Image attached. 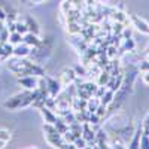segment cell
Returning a JSON list of instances; mask_svg holds the SVG:
<instances>
[{"mask_svg":"<svg viewBox=\"0 0 149 149\" xmlns=\"http://www.w3.org/2000/svg\"><path fill=\"white\" fill-rule=\"evenodd\" d=\"M8 69L12 70L14 73H17L18 76H27V74H34V76H45V72L39 67L33 64L31 61L24 60L22 57L14 58L8 61Z\"/></svg>","mask_w":149,"mask_h":149,"instance_id":"1","label":"cell"},{"mask_svg":"<svg viewBox=\"0 0 149 149\" xmlns=\"http://www.w3.org/2000/svg\"><path fill=\"white\" fill-rule=\"evenodd\" d=\"M31 103H33V93L27 91V93H22V94H18V95H14L12 98H9L5 103V107L6 109H19V107H26Z\"/></svg>","mask_w":149,"mask_h":149,"instance_id":"2","label":"cell"},{"mask_svg":"<svg viewBox=\"0 0 149 149\" xmlns=\"http://www.w3.org/2000/svg\"><path fill=\"white\" fill-rule=\"evenodd\" d=\"M43 130L46 131L48 142L51 143V145H54V146H57V148H63V145L67 143V142H64L63 136L57 131V128L52 125V124H46V125L43 127Z\"/></svg>","mask_w":149,"mask_h":149,"instance_id":"3","label":"cell"},{"mask_svg":"<svg viewBox=\"0 0 149 149\" xmlns=\"http://www.w3.org/2000/svg\"><path fill=\"white\" fill-rule=\"evenodd\" d=\"M43 78H45L46 88H48V93H49V95H51V98L57 97V94H58V93H60V90H61V84H60L58 81L52 79V78H48L46 74H45Z\"/></svg>","mask_w":149,"mask_h":149,"instance_id":"4","label":"cell"},{"mask_svg":"<svg viewBox=\"0 0 149 149\" xmlns=\"http://www.w3.org/2000/svg\"><path fill=\"white\" fill-rule=\"evenodd\" d=\"M19 85H22L26 90L29 91H33L34 88H37V85H39V79H37L36 76H30V74H27V76H24L18 81Z\"/></svg>","mask_w":149,"mask_h":149,"instance_id":"5","label":"cell"},{"mask_svg":"<svg viewBox=\"0 0 149 149\" xmlns=\"http://www.w3.org/2000/svg\"><path fill=\"white\" fill-rule=\"evenodd\" d=\"M30 52H31V49H30V46L27 45V43H24V42H21V43H18V45H15L14 46V54L17 55V57H27V55H30Z\"/></svg>","mask_w":149,"mask_h":149,"instance_id":"6","label":"cell"},{"mask_svg":"<svg viewBox=\"0 0 149 149\" xmlns=\"http://www.w3.org/2000/svg\"><path fill=\"white\" fill-rule=\"evenodd\" d=\"M22 42L24 43H27L29 46H37L40 43V40H39V37H37V34H34V33H30V31H27L26 34L22 36Z\"/></svg>","mask_w":149,"mask_h":149,"instance_id":"7","label":"cell"},{"mask_svg":"<svg viewBox=\"0 0 149 149\" xmlns=\"http://www.w3.org/2000/svg\"><path fill=\"white\" fill-rule=\"evenodd\" d=\"M40 110H42V113H43V116H45V122L52 124V125H54V122L57 121V116L52 113V110H51V109H48L46 106H42Z\"/></svg>","mask_w":149,"mask_h":149,"instance_id":"8","label":"cell"},{"mask_svg":"<svg viewBox=\"0 0 149 149\" xmlns=\"http://www.w3.org/2000/svg\"><path fill=\"white\" fill-rule=\"evenodd\" d=\"M131 21L136 24V27H137V30H140L142 33H149V26L143 21V19H139L137 17L131 15Z\"/></svg>","mask_w":149,"mask_h":149,"instance_id":"9","label":"cell"},{"mask_svg":"<svg viewBox=\"0 0 149 149\" xmlns=\"http://www.w3.org/2000/svg\"><path fill=\"white\" fill-rule=\"evenodd\" d=\"M26 26H27V30L30 33H34L39 36V26H37V22L31 17H26Z\"/></svg>","mask_w":149,"mask_h":149,"instance_id":"10","label":"cell"},{"mask_svg":"<svg viewBox=\"0 0 149 149\" xmlns=\"http://www.w3.org/2000/svg\"><path fill=\"white\" fill-rule=\"evenodd\" d=\"M9 43L10 45H18V43H21L22 42V34L21 33H18V31H10V34H9Z\"/></svg>","mask_w":149,"mask_h":149,"instance_id":"11","label":"cell"},{"mask_svg":"<svg viewBox=\"0 0 149 149\" xmlns=\"http://www.w3.org/2000/svg\"><path fill=\"white\" fill-rule=\"evenodd\" d=\"M9 139H10V131H9V130H5V128L0 130V140H5V142L8 143Z\"/></svg>","mask_w":149,"mask_h":149,"instance_id":"12","label":"cell"},{"mask_svg":"<svg viewBox=\"0 0 149 149\" xmlns=\"http://www.w3.org/2000/svg\"><path fill=\"white\" fill-rule=\"evenodd\" d=\"M142 125H143L145 134H148V136H149V115H148V118L145 119V124H142Z\"/></svg>","mask_w":149,"mask_h":149,"instance_id":"13","label":"cell"},{"mask_svg":"<svg viewBox=\"0 0 149 149\" xmlns=\"http://www.w3.org/2000/svg\"><path fill=\"white\" fill-rule=\"evenodd\" d=\"M143 79H145V82H146V84H149V73H146V74H145Z\"/></svg>","mask_w":149,"mask_h":149,"instance_id":"14","label":"cell"},{"mask_svg":"<svg viewBox=\"0 0 149 149\" xmlns=\"http://www.w3.org/2000/svg\"><path fill=\"white\" fill-rule=\"evenodd\" d=\"M29 2H31V3H40V2H43V0H29Z\"/></svg>","mask_w":149,"mask_h":149,"instance_id":"15","label":"cell"},{"mask_svg":"<svg viewBox=\"0 0 149 149\" xmlns=\"http://www.w3.org/2000/svg\"><path fill=\"white\" fill-rule=\"evenodd\" d=\"M5 145H6L5 140H0V148H5Z\"/></svg>","mask_w":149,"mask_h":149,"instance_id":"16","label":"cell"},{"mask_svg":"<svg viewBox=\"0 0 149 149\" xmlns=\"http://www.w3.org/2000/svg\"><path fill=\"white\" fill-rule=\"evenodd\" d=\"M24 2H27V0H24Z\"/></svg>","mask_w":149,"mask_h":149,"instance_id":"17","label":"cell"}]
</instances>
